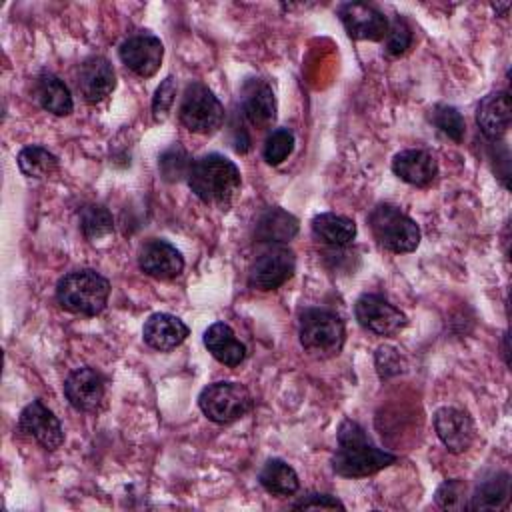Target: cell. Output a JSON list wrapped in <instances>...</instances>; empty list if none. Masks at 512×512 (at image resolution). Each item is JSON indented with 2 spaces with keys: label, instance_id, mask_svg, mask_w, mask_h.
Here are the masks:
<instances>
[{
  "label": "cell",
  "instance_id": "obj_11",
  "mask_svg": "<svg viewBox=\"0 0 512 512\" xmlns=\"http://www.w3.org/2000/svg\"><path fill=\"white\" fill-rule=\"evenodd\" d=\"M118 54H120L122 64L128 70H132L136 76L150 78L160 68V62L164 56V46H162L160 38H156L154 34L142 32V34H134V36L126 38L120 44Z\"/></svg>",
  "mask_w": 512,
  "mask_h": 512
},
{
  "label": "cell",
  "instance_id": "obj_31",
  "mask_svg": "<svg viewBox=\"0 0 512 512\" xmlns=\"http://www.w3.org/2000/svg\"><path fill=\"white\" fill-rule=\"evenodd\" d=\"M294 150V134L288 128H276L270 132L264 144V160L272 166L282 164Z\"/></svg>",
  "mask_w": 512,
  "mask_h": 512
},
{
  "label": "cell",
  "instance_id": "obj_8",
  "mask_svg": "<svg viewBox=\"0 0 512 512\" xmlns=\"http://www.w3.org/2000/svg\"><path fill=\"white\" fill-rule=\"evenodd\" d=\"M296 270V256L284 244L268 246L250 266L248 282L252 288L268 292L280 288L294 276Z\"/></svg>",
  "mask_w": 512,
  "mask_h": 512
},
{
  "label": "cell",
  "instance_id": "obj_13",
  "mask_svg": "<svg viewBox=\"0 0 512 512\" xmlns=\"http://www.w3.org/2000/svg\"><path fill=\"white\" fill-rule=\"evenodd\" d=\"M434 430L452 454L468 450L476 436V428L468 412L454 406H442L434 412Z\"/></svg>",
  "mask_w": 512,
  "mask_h": 512
},
{
  "label": "cell",
  "instance_id": "obj_27",
  "mask_svg": "<svg viewBox=\"0 0 512 512\" xmlns=\"http://www.w3.org/2000/svg\"><path fill=\"white\" fill-rule=\"evenodd\" d=\"M18 168L26 178H50L58 170V158L42 146H26L18 154Z\"/></svg>",
  "mask_w": 512,
  "mask_h": 512
},
{
  "label": "cell",
  "instance_id": "obj_3",
  "mask_svg": "<svg viewBox=\"0 0 512 512\" xmlns=\"http://www.w3.org/2000/svg\"><path fill=\"white\" fill-rule=\"evenodd\" d=\"M110 296V282L96 270L82 268L68 272L56 286L58 304L82 316H96L106 308Z\"/></svg>",
  "mask_w": 512,
  "mask_h": 512
},
{
  "label": "cell",
  "instance_id": "obj_34",
  "mask_svg": "<svg viewBox=\"0 0 512 512\" xmlns=\"http://www.w3.org/2000/svg\"><path fill=\"white\" fill-rule=\"evenodd\" d=\"M174 96H176V80L168 76L160 82L152 98V116L156 122H164L168 118V112L174 104Z\"/></svg>",
  "mask_w": 512,
  "mask_h": 512
},
{
  "label": "cell",
  "instance_id": "obj_2",
  "mask_svg": "<svg viewBox=\"0 0 512 512\" xmlns=\"http://www.w3.org/2000/svg\"><path fill=\"white\" fill-rule=\"evenodd\" d=\"M186 180L196 198L216 206H228L242 182L238 166L222 154H206L194 160Z\"/></svg>",
  "mask_w": 512,
  "mask_h": 512
},
{
  "label": "cell",
  "instance_id": "obj_37",
  "mask_svg": "<svg viewBox=\"0 0 512 512\" xmlns=\"http://www.w3.org/2000/svg\"><path fill=\"white\" fill-rule=\"evenodd\" d=\"M508 6H510V4H492V8H494V10H498V12H506V10H508Z\"/></svg>",
  "mask_w": 512,
  "mask_h": 512
},
{
  "label": "cell",
  "instance_id": "obj_7",
  "mask_svg": "<svg viewBox=\"0 0 512 512\" xmlns=\"http://www.w3.org/2000/svg\"><path fill=\"white\" fill-rule=\"evenodd\" d=\"M198 406L208 420L230 424L252 408V396L238 382H214L200 392Z\"/></svg>",
  "mask_w": 512,
  "mask_h": 512
},
{
  "label": "cell",
  "instance_id": "obj_32",
  "mask_svg": "<svg viewBox=\"0 0 512 512\" xmlns=\"http://www.w3.org/2000/svg\"><path fill=\"white\" fill-rule=\"evenodd\" d=\"M436 504L444 510H462L466 504V482L460 478L446 480L436 490Z\"/></svg>",
  "mask_w": 512,
  "mask_h": 512
},
{
  "label": "cell",
  "instance_id": "obj_24",
  "mask_svg": "<svg viewBox=\"0 0 512 512\" xmlns=\"http://www.w3.org/2000/svg\"><path fill=\"white\" fill-rule=\"evenodd\" d=\"M510 496V476L506 472H496L484 478L474 494L470 496V510H500L506 506Z\"/></svg>",
  "mask_w": 512,
  "mask_h": 512
},
{
  "label": "cell",
  "instance_id": "obj_6",
  "mask_svg": "<svg viewBox=\"0 0 512 512\" xmlns=\"http://www.w3.org/2000/svg\"><path fill=\"white\" fill-rule=\"evenodd\" d=\"M178 116L190 132L212 134L224 122V106L208 86L202 82H190L184 90Z\"/></svg>",
  "mask_w": 512,
  "mask_h": 512
},
{
  "label": "cell",
  "instance_id": "obj_15",
  "mask_svg": "<svg viewBox=\"0 0 512 512\" xmlns=\"http://www.w3.org/2000/svg\"><path fill=\"white\" fill-rule=\"evenodd\" d=\"M64 394L72 408L80 412H92L104 398V378L90 366L76 368L64 382Z\"/></svg>",
  "mask_w": 512,
  "mask_h": 512
},
{
  "label": "cell",
  "instance_id": "obj_14",
  "mask_svg": "<svg viewBox=\"0 0 512 512\" xmlns=\"http://www.w3.org/2000/svg\"><path fill=\"white\" fill-rule=\"evenodd\" d=\"M138 266L144 274L158 278V280H170L176 278L184 268V258L176 246H172L166 240L152 238L142 244L138 254Z\"/></svg>",
  "mask_w": 512,
  "mask_h": 512
},
{
  "label": "cell",
  "instance_id": "obj_10",
  "mask_svg": "<svg viewBox=\"0 0 512 512\" xmlns=\"http://www.w3.org/2000/svg\"><path fill=\"white\" fill-rule=\"evenodd\" d=\"M338 16L346 34L354 40H384L388 32V18L374 6L362 2H346L338 8Z\"/></svg>",
  "mask_w": 512,
  "mask_h": 512
},
{
  "label": "cell",
  "instance_id": "obj_4",
  "mask_svg": "<svg viewBox=\"0 0 512 512\" xmlns=\"http://www.w3.org/2000/svg\"><path fill=\"white\" fill-rule=\"evenodd\" d=\"M298 334L302 348L316 358L340 354L346 340V328L340 316L324 308H306L300 314Z\"/></svg>",
  "mask_w": 512,
  "mask_h": 512
},
{
  "label": "cell",
  "instance_id": "obj_21",
  "mask_svg": "<svg viewBox=\"0 0 512 512\" xmlns=\"http://www.w3.org/2000/svg\"><path fill=\"white\" fill-rule=\"evenodd\" d=\"M204 346L208 352L226 366H240L246 360V346L236 338L234 330L224 322H214L204 332Z\"/></svg>",
  "mask_w": 512,
  "mask_h": 512
},
{
  "label": "cell",
  "instance_id": "obj_28",
  "mask_svg": "<svg viewBox=\"0 0 512 512\" xmlns=\"http://www.w3.org/2000/svg\"><path fill=\"white\" fill-rule=\"evenodd\" d=\"M192 166V158L188 156V152L174 144L168 150H164L158 158V168H160V176L166 182H180L182 178H188Z\"/></svg>",
  "mask_w": 512,
  "mask_h": 512
},
{
  "label": "cell",
  "instance_id": "obj_16",
  "mask_svg": "<svg viewBox=\"0 0 512 512\" xmlns=\"http://www.w3.org/2000/svg\"><path fill=\"white\" fill-rule=\"evenodd\" d=\"M116 76L104 56H90L78 68V90L88 104H98L112 94Z\"/></svg>",
  "mask_w": 512,
  "mask_h": 512
},
{
  "label": "cell",
  "instance_id": "obj_20",
  "mask_svg": "<svg viewBox=\"0 0 512 512\" xmlns=\"http://www.w3.org/2000/svg\"><path fill=\"white\" fill-rule=\"evenodd\" d=\"M188 326L174 314L168 312H156L148 316L142 328L144 342L160 352H168L176 346H180L188 336Z\"/></svg>",
  "mask_w": 512,
  "mask_h": 512
},
{
  "label": "cell",
  "instance_id": "obj_1",
  "mask_svg": "<svg viewBox=\"0 0 512 512\" xmlns=\"http://www.w3.org/2000/svg\"><path fill=\"white\" fill-rule=\"evenodd\" d=\"M396 462V456L374 446L364 428L346 418L338 428V448L332 456V468L344 478H364Z\"/></svg>",
  "mask_w": 512,
  "mask_h": 512
},
{
  "label": "cell",
  "instance_id": "obj_18",
  "mask_svg": "<svg viewBox=\"0 0 512 512\" xmlns=\"http://www.w3.org/2000/svg\"><path fill=\"white\" fill-rule=\"evenodd\" d=\"M512 118V104L506 90L490 92L476 108V124L490 140H498L506 134Z\"/></svg>",
  "mask_w": 512,
  "mask_h": 512
},
{
  "label": "cell",
  "instance_id": "obj_22",
  "mask_svg": "<svg viewBox=\"0 0 512 512\" xmlns=\"http://www.w3.org/2000/svg\"><path fill=\"white\" fill-rule=\"evenodd\" d=\"M312 234L328 246L342 248L356 238V224L346 216H340L334 212H322L312 218Z\"/></svg>",
  "mask_w": 512,
  "mask_h": 512
},
{
  "label": "cell",
  "instance_id": "obj_33",
  "mask_svg": "<svg viewBox=\"0 0 512 512\" xmlns=\"http://www.w3.org/2000/svg\"><path fill=\"white\" fill-rule=\"evenodd\" d=\"M412 44V30L410 26L398 16L390 22L388 32H386V52L390 56H400L404 54Z\"/></svg>",
  "mask_w": 512,
  "mask_h": 512
},
{
  "label": "cell",
  "instance_id": "obj_9",
  "mask_svg": "<svg viewBox=\"0 0 512 512\" xmlns=\"http://www.w3.org/2000/svg\"><path fill=\"white\" fill-rule=\"evenodd\" d=\"M354 314L364 330L378 336H392L408 324L406 314L378 294H362L356 300Z\"/></svg>",
  "mask_w": 512,
  "mask_h": 512
},
{
  "label": "cell",
  "instance_id": "obj_30",
  "mask_svg": "<svg viewBox=\"0 0 512 512\" xmlns=\"http://www.w3.org/2000/svg\"><path fill=\"white\" fill-rule=\"evenodd\" d=\"M432 122L434 126L446 134L448 138H452L454 142H460L464 138V132H466V122L462 118V114L454 108V106H448V104H438L434 110H432Z\"/></svg>",
  "mask_w": 512,
  "mask_h": 512
},
{
  "label": "cell",
  "instance_id": "obj_23",
  "mask_svg": "<svg viewBox=\"0 0 512 512\" xmlns=\"http://www.w3.org/2000/svg\"><path fill=\"white\" fill-rule=\"evenodd\" d=\"M36 100L46 112H52L56 116H66L72 112L74 102L70 96L68 86L54 74L44 72L36 80Z\"/></svg>",
  "mask_w": 512,
  "mask_h": 512
},
{
  "label": "cell",
  "instance_id": "obj_19",
  "mask_svg": "<svg viewBox=\"0 0 512 512\" xmlns=\"http://www.w3.org/2000/svg\"><path fill=\"white\" fill-rule=\"evenodd\" d=\"M392 172L406 184L412 186H428L434 182L438 174L436 158L422 148L402 150L392 160Z\"/></svg>",
  "mask_w": 512,
  "mask_h": 512
},
{
  "label": "cell",
  "instance_id": "obj_25",
  "mask_svg": "<svg viewBox=\"0 0 512 512\" xmlns=\"http://www.w3.org/2000/svg\"><path fill=\"white\" fill-rule=\"evenodd\" d=\"M298 234V220L282 210V208H268L256 224V236L262 242H272V244H280V242H288Z\"/></svg>",
  "mask_w": 512,
  "mask_h": 512
},
{
  "label": "cell",
  "instance_id": "obj_26",
  "mask_svg": "<svg viewBox=\"0 0 512 512\" xmlns=\"http://www.w3.org/2000/svg\"><path fill=\"white\" fill-rule=\"evenodd\" d=\"M258 482L266 492L274 496H292L300 486L298 474L294 472V468L280 458H270L262 466L258 474Z\"/></svg>",
  "mask_w": 512,
  "mask_h": 512
},
{
  "label": "cell",
  "instance_id": "obj_5",
  "mask_svg": "<svg viewBox=\"0 0 512 512\" xmlns=\"http://www.w3.org/2000/svg\"><path fill=\"white\" fill-rule=\"evenodd\" d=\"M368 224L378 244L394 254L412 252L420 244L418 224L392 204H378L370 212Z\"/></svg>",
  "mask_w": 512,
  "mask_h": 512
},
{
  "label": "cell",
  "instance_id": "obj_35",
  "mask_svg": "<svg viewBox=\"0 0 512 512\" xmlns=\"http://www.w3.org/2000/svg\"><path fill=\"white\" fill-rule=\"evenodd\" d=\"M400 366H402V358H400L396 348L380 346L376 350V368H378V374L382 378H390L394 374H400V370H402Z\"/></svg>",
  "mask_w": 512,
  "mask_h": 512
},
{
  "label": "cell",
  "instance_id": "obj_36",
  "mask_svg": "<svg viewBox=\"0 0 512 512\" xmlns=\"http://www.w3.org/2000/svg\"><path fill=\"white\" fill-rule=\"evenodd\" d=\"M292 508H322V510H344V504L336 498V496H330V494H310L298 502L292 504Z\"/></svg>",
  "mask_w": 512,
  "mask_h": 512
},
{
  "label": "cell",
  "instance_id": "obj_12",
  "mask_svg": "<svg viewBox=\"0 0 512 512\" xmlns=\"http://www.w3.org/2000/svg\"><path fill=\"white\" fill-rule=\"evenodd\" d=\"M18 426L26 436L34 438L46 450H56L64 442V430L60 420L50 408L42 404V400H32L24 406Z\"/></svg>",
  "mask_w": 512,
  "mask_h": 512
},
{
  "label": "cell",
  "instance_id": "obj_17",
  "mask_svg": "<svg viewBox=\"0 0 512 512\" xmlns=\"http://www.w3.org/2000/svg\"><path fill=\"white\" fill-rule=\"evenodd\" d=\"M240 106L244 118L256 128H266L276 120V96L264 80L256 78L244 84Z\"/></svg>",
  "mask_w": 512,
  "mask_h": 512
},
{
  "label": "cell",
  "instance_id": "obj_29",
  "mask_svg": "<svg viewBox=\"0 0 512 512\" xmlns=\"http://www.w3.org/2000/svg\"><path fill=\"white\" fill-rule=\"evenodd\" d=\"M80 228L88 240H100L114 230V222L110 212L104 206L90 204L80 212Z\"/></svg>",
  "mask_w": 512,
  "mask_h": 512
}]
</instances>
